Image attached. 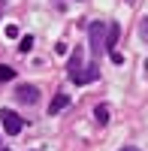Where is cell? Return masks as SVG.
<instances>
[{
	"label": "cell",
	"mask_w": 148,
	"mask_h": 151,
	"mask_svg": "<svg viewBox=\"0 0 148 151\" xmlns=\"http://www.w3.org/2000/svg\"><path fill=\"white\" fill-rule=\"evenodd\" d=\"M106 36H109V24H103V21L88 24V40H91V55L94 58H100L106 52Z\"/></svg>",
	"instance_id": "cell-1"
},
{
	"label": "cell",
	"mask_w": 148,
	"mask_h": 151,
	"mask_svg": "<svg viewBox=\"0 0 148 151\" xmlns=\"http://www.w3.org/2000/svg\"><path fill=\"white\" fill-rule=\"evenodd\" d=\"M0 121H3V130H6L9 136H18L21 127H24V118H18L12 109H0Z\"/></svg>",
	"instance_id": "cell-2"
},
{
	"label": "cell",
	"mask_w": 148,
	"mask_h": 151,
	"mask_svg": "<svg viewBox=\"0 0 148 151\" xmlns=\"http://www.w3.org/2000/svg\"><path fill=\"white\" fill-rule=\"evenodd\" d=\"M15 100L24 106H33L36 100H40V91H36V85H18L15 88Z\"/></svg>",
	"instance_id": "cell-3"
},
{
	"label": "cell",
	"mask_w": 148,
	"mask_h": 151,
	"mask_svg": "<svg viewBox=\"0 0 148 151\" xmlns=\"http://www.w3.org/2000/svg\"><path fill=\"white\" fill-rule=\"evenodd\" d=\"M70 79L76 82V85H88V82H97V79H100V70H97V64H91L88 70H79V73H73Z\"/></svg>",
	"instance_id": "cell-4"
},
{
	"label": "cell",
	"mask_w": 148,
	"mask_h": 151,
	"mask_svg": "<svg viewBox=\"0 0 148 151\" xmlns=\"http://www.w3.org/2000/svg\"><path fill=\"white\" fill-rule=\"evenodd\" d=\"M67 103H70V97H67V94H57L52 103H48V115H57L60 109H67Z\"/></svg>",
	"instance_id": "cell-5"
},
{
	"label": "cell",
	"mask_w": 148,
	"mask_h": 151,
	"mask_svg": "<svg viewBox=\"0 0 148 151\" xmlns=\"http://www.w3.org/2000/svg\"><path fill=\"white\" fill-rule=\"evenodd\" d=\"M118 24H109V36H106V48H112V55H115V42H118Z\"/></svg>",
	"instance_id": "cell-6"
},
{
	"label": "cell",
	"mask_w": 148,
	"mask_h": 151,
	"mask_svg": "<svg viewBox=\"0 0 148 151\" xmlns=\"http://www.w3.org/2000/svg\"><path fill=\"white\" fill-rule=\"evenodd\" d=\"M79 64H82V48H76V52H73V58H70V76L79 73Z\"/></svg>",
	"instance_id": "cell-7"
},
{
	"label": "cell",
	"mask_w": 148,
	"mask_h": 151,
	"mask_svg": "<svg viewBox=\"0 0 148 151\" xmlns=\"http://www.w3.org/2000/svg\"><path fill=\"white\" fill-rule=\"evenodd\" d=\"M94 115H97V121H100V124H106V121H109V106H97Z\"/></svg>",
	"instance_id": "cell-8"
},
{
	"label": "cell",
	"mask_w": 148,
	"mask_h": 151,
	"mask_svg": "<svg viewBox=\"0 0 148 151\" xmlns=\"http://www.w3.org/2000/svg\"><path fill=\"white\" fill-rule=\"evenodd\" d=\"M30 48H33V36H21V45H18V52H21V55H27Z\"/></svg>",
	"instance_id": "cell-9"
},
{
	"label": "cell",
	"mask_w": 148,
	"mask_h": 151,
	"mask_svg": "<svg viewBox=\"0 0 148 151\" xmlns=\"http://www.w3.org/2000/svg\"><path fill=\"white\" fill-rule=\"evenodd\" d=\"M12 76H15V70H12V67H6V64H0V82H9Z\"/></svg>",
	"instance_id": "cell-10"
},
{
	"label": "cell",
	"mask_w": 148,
	"mask_h": 151,
	"mask_svg": "<svg viewBox=\"0 0 148 151\" xmlns=\"http://www.w3.org/2000/svg\"><path fill=\"white\" fill-rule=\"evenodd\" d=\"M6 36H9V40H15V36H18V27H15V24H6Z\"/></svg>",
	"instance_id": "cell-11"
},
{
	"label": "cell",
	"mask_w": 148,
	"mask_h": 151,
	"mask_svg": "<svg viewBox=\"0 0 148 151\" xmlns=\"http://www.w3.org/2000/svg\"><path fill=\"white\" fill-rule=\"evenodd\" d=\"M142 33H145V36H148V18H145V21H142Z\"/></svg>",
	"instance_id": "cell-12"
},
{
	"label": "cell",
	"mask_w": 148,
	"mask_h": 151,
	"mask_svg": "<svg viewBox=\"0 0 148 151\" xmlns=\"http://www.w3.org/2000/svg\"><path fill=\"white\" fill-rule=\"evenodd\" d=\"M121 151H136V148H121Z\"/></svg>",
	"instance_id": "cell-13"
},
{
	"label": "cell",
	"mask_w": 148,
	"mask_h": 151,
	"mask_svg": "<svg viewBox=\"0 0 148 151\" xmlns=\"http://www.w3.org/2000/svg\"><path fill=\"white\" fill-rule=\"evenodd\" d=\"M0 151H9V148H0Z\"/></svg>",
	"instance_id": "cell-14"
}]
</instances>
